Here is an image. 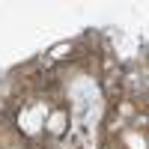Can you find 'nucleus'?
Here are the masks:
<instances>
[{
	"label": "nucleus",
	"mask_w": 149,
	"mask_h": 149,
	"mask_svg": "<svg viewBox=\"0 0 149 149\" xmlns=\"http://www.w3.org/2000/svg\"><path fill=\"white\" fill-rule=\"evenodd\" d=\"M15 125H18V134L27 140L60 137L69 128V110L57 107L48 98H27L15 113Z\"/></svg>",
	"instance_id": "f257e3e1"
}]
</instances>
